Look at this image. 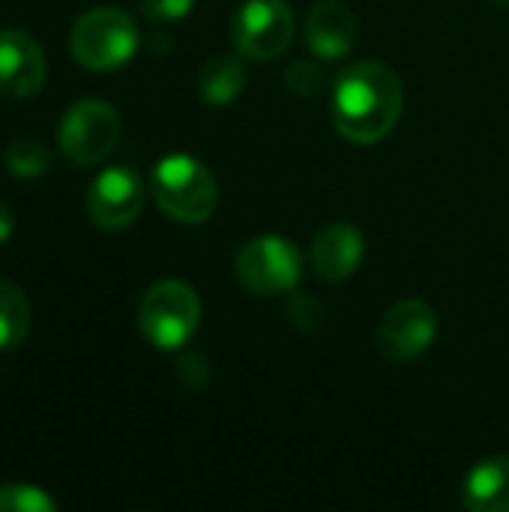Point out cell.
Returning a JSON list of instances; mask_svg holds the SVG:
<instances>
[{
    "label": "cell",
    "instance_id": "obj_1",
    "mask_svg": "<svg viewBox=\"0 0 509 512\" xmlns=\"http://www.w3.org/2000/svg\"><path fill=\"white\" fill-rule=\"evenodd\" d=\"M402 81L378 60H360L339 72L333 84V123L354 144H375L402 117Z\"/></svg>",
    "mask_w": 509,
    "mask_h": 512
},
{
    "label": "cell",
    "instance_id": "obj_2",
    "mask_svg": "<svg viewBox=\"0 0 509 512\" xmlns=\"http://www.w3.org/2000/svg\"><path fill=\"white\" fill-rule=\"evenodd\" d=\"M150 195L165 216L180 225H201L213 216L219 201V186L207 165L186 153H171L153 165Z\"/></svg>",
    "mask_w": 509,
    "mask_h": 512
},
{
    "label": "cell",
    "instance_id": "obj_3",
    "mask_svg": "<svg viewBox=\"0 0 509 512\" xmlns=\"http://www.w3.org/2000/svg\"><path fill=\"white\" fill-rule=\"evenodd\" d=\"M69 51L75 63L84 69L93 72L120 69L138 51V27L129 12L117 6H96L72 24Z\"/></svg>",
    "mask_w": 509,
    "mask_h": 512
},
{
    "label": "cell",
    "instance_id": "obj_4",
    "mask_svg": "<svg viewBox=\"0 0 509 512\" xmlns=\"http://www.w3.org/2000/svg\"><path fill=\"white\" fill-rule=\"evenodd\" d=\"M201 300L180 279H162L150 285L138 306V327L144 339L159 351H180L198 330Z\"/></svg>",
    "mask_w": 509,
    "mask_h": 512
},
{
    "label": "cell",
    "instance_id": "obj_5",
    "mask_svg": "<svg viewBox=\"0 0 509 512\" xmlns=\"http://www.w3.org/2000/svg\"><path fill=\"white\" fill-rule=\"evenodd\" d=\"M120 141V114L99 96H84L66 108L57 129L60 150L75 165H99Z\"/></svg>",
    "mask_w": 509,
    "mask_h": 512
},
{
    "label": "cell",
    "instance_id": "obj_6",
    "mask_svg": "<svg viewBox=\"0 0 509 512\" xmlns=\"http://www.w3.org/2000/svg\"><path fill=\"white\" fill-rule=\"evenodd\" d=\"M234 273L246 291L261 294V297H276L300 285L303 258L291 240L267 234L240 246L234 258Z\"/></svg>",
    "mask_w": 509,
    "mask_h": 512
},
{
    "label": "cell",
    "instance_id": "obj_7",
    "mask_svg": "<svg viewBox=\"0 0 509 512\" xmlns=\"http://www.w3.org/2000/svg\"><path fill=\"white\" fill-rule=\"evenodd\" d=\"M231 39L240 57L276 60L294 39V12L285 0H246L231 21Z\"/></svg>",
    "mask_w": 509,
    "mask_h": 512
},
{
    "label": "cell",
    "instance_id": "obj_8",
    "mask_svg": "<svg viewBox=\"0 0 509 512\" xmlns=\"http://www.w3.org/2000/svg\"><path fill=\"white\" fill-rule=\"evenodd\" d=\"M438 336V312L426 300H399L378 324V351L390 363H411L429 351Z\"/></svg>",
    "mask_w": 509,
    "mask_h": 512
},
{
    "label": "cell",
    "instance_id": "obj_9",
    "mask_svg": "<svg viewBox=\"0 0 509 512\" xmlns=\"http://www.w3.org/2000/svg\"><path fill=\"white\" fill-rule=\"evenodd\" d=\"M144 210V180L129 165H111L87 186V216L102 231L132 225Z\"/></svg>",
    "mask_w": 509,
    "mask_h": 512
},
{
    "label": "cell",
    "instance_id": "obj_10",
    "mask_svg": "<svg viewBox=\"0 0 509 512\" xmlns=\"http://www.w3.org/2000/svg\"><path fill=\"white\" fill-rule=\"evenodd\" d=\"M45 54L27 30H0V96L27 99L45 84Z\"/></svg>",
    "mask_w": 509,
    "mask_h": 512
},
{
    "label": "cell",
    "instance_id": "obj_11",
    "mask_svg": "<svg viewBox=\"0 0 509 512\" xmlns=\"http://www.w3.org/2000/svg\"><path fill=\"white\" fill-rule=\"evenodd\" d=\"M366 255V237L351 222H330L312 240V267L324 282H345Z\"/></svg>",
    "mask_w": 509,
    "mask_h": 512
},
{
    "label": "cell",
    "instance_id": "obj_12",
    "mask_svg": "<svg viewBox=\"0 0 509 512\" xmlns=\"http://www.w3.org/2000/svg\"><path fill=\"white\" fill-rule=\"evenodd\" d=\"M357 42V18L339 0H318L306 15V45L321 60L348 57Z\"/></svg>",
    "mask_w": 509,
    "mask_h": 512
},
{
    "label": "cell",
    "instance_id": "obj_13",
    "mask_svg": "<svg viewBox=\"0 0 509 512\" xmlns=\"http://www.w3.org/2000/svg\"><path fill=\"white\" fill-rule=\"evenodd\" d=\"M462 504L471 512H509V456H492L471 468L462 483Z\"/></svg>",
    "mask_w": 509,
    "mask_h": 512
},
{
    "label": "cell",
    "instance_id": "obj_14",
    "mask_svg": "<svg viewBox=\"0 0 509 512\" xmlns=\"http://www.w3.org/2000/svg\"><path fill=\"white\" fill-rule=\"evenodd\" d=\"M246 87V72H243V63L231 54H219V57H210L201 72H198V93L207 105L213 108H222V105H231Z\"/></svg>",
    "mask_w": 509,
    "mask_h": 512
},
{
    "label": "cell",
    "instance_id": "obj_15",
    "mask_svg": "<svg viewBox=\"0 0 509 512\" xmlns=\"http://www.w3.org/2000/svg\"><path fill=\"white\" fill-rule=\"evenodd\" d=\"M30 333V303L24 297V291L9 282L0 279V354L18 348Z\"/></svg>",
    "mask_w": 509,
    "mask_h": 512
},
{
    "label": "cell",
    "instance_id": "obj_16",
    "mask_svg": "<svg viewBox=\"0 0 509 512\" xmlns=\"http://www.w3.org/2000/svg\"><path fill=\"white\" fill-rule=\"evenodd\" d=\"M3 165L15 180H39L51 168V150L39 138H15L6 144Z\"/></svg>",
    "mask_w": 509,
    "mask_h": 512
},
{
    "label": "cell",
    "instance_id": "obj_17",
    "mask_svg": "<svg viewBox=\"0 0 509 512\" xmlns=\"http://www.w3.org/2000/svg\"><path fill=\"white\" fill-rule=\"evenodd\" d=\"M57 501L30 483H3L0 486V512H54Z\"/></svg>",
    "mask_w": 509,
    "mask_h": 512
},
{
    "label": "cell",
    "instance_id": "obj_18",
    "mask_svg": "<svg viewBox=\"0 0 509 512\" xmlns=\"http://www.w3.org/2000/svg\"><path fill=\"white\" fill-rule=\"evenodd\" d=\"M285 81L300 96H318L327 87V75H324V69L315 60H297V63H291L288 72H285Z\"/></svg>",
    "mask_w": 509,
    "mask_h": 512
},
{
    "label": "cell",
    "instance_id": "obj_19",
    "mask_svg": "<svg viewBox=\"0 0 509 512\" xmlns=\"http://www.w3.org/2000/svg\"><path fill=\"white\" fill-rule=\"evenodd\" d=\"M195 0H141V9L153 21H180L192 12Z\"/></svg>",
    "mask_w": 509,
    "mask_h": 512
},
{
    "label": "cell",
    "instance_id": "obj_20",
    "mask_svg": "<svg viewBox=\"0 0 509 512\" xmlns=\"http://www.w3.org/2000/svg\"><path fill=\"white\" fill-rule=\"evenodd\" d=\"M15 234V213L0 201V246Z\"/></svg>",
    "mask_w": 509,
    "mask_h": 512
},
{
    "label": "cell",
    "instance_id": "obj_21",
    "mask_svg": "<svg viewBox=\"0 0 509 512\" xmlns=\"http://www.w3.org/2000/svg\"><path fill=\"white\" fill-rule=\"evenodd\" d=\"M498 6H504V9H509V0H495Z\"/></svg>",
    "mask_w": 509,
    "mask_h": 512
}]
</instances>
